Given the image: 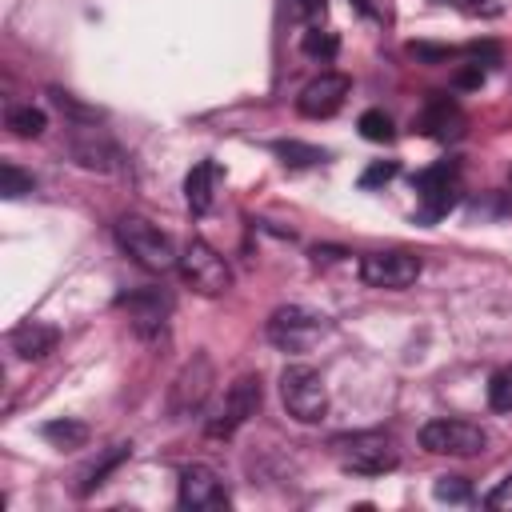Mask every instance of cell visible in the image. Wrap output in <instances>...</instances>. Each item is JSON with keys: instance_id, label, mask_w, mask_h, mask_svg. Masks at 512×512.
Returning a JSON list of instances; mask_svg holds the SVG:
<instances>
[{"instance_id": "6da1fadb", "label": "cell", "mask_w": 512, "mask_h": 512, "mask_svg": "<svg viewBox=\"0 0 512 512\" xmlns=\"http://www.w3.org/2000/svg\"><path fill=\"white\" fill-rule=\"evenodd\" d=\"M332 452L340 460L344 472L352 476H384L400 464L396 440L388 432H352V436H336Z\"/></svg>"}, {"instance_id": "7a4b0ae2", "label": "cell", "mask_w": 512, "mask_h": 512, "mask_svg": "<svg viewBox=\"0 0 512 512\" xmlns=\"http://www.w3.org/2000/svg\"><path fill=\"white\" fill-rule=\"evenodd\" d=\"M116 240H120V248L140 264V268H148V272H168V268H176V248H172V236L168 232H160L152 220H144V216H120L116 220Z\"/></svg>"}, {"instance_id": "3957f363", "label": "cell", "mask_w": 512, "mask_h": 512, "mask_svg": "<svg viewBox=\"0 0 512 512\" xmlns=\"http://www.w3.org/2000/svg\"><path fill=\"white\" fill-rule=\"evenodd\" d=\"M328 332H332V320L316 308H304V304H288V308H276L268 316V340L280 352H308Z\"/></svg>"}, {"instance_id": "277c9868", "label": "cell", "mask_w": 512, "mask_h": 512, "mask_svg": "<svg viewBox=\"0 0 512 512\" xmlns=\"http://www.w3.org/2000/svg\"><path fill=\"white\" fill-rule=\"evenodd\" d=\"M280 400L288 408L292 420L300 424H316L324 420L328 412V388H324V376L308 364H288L280 372Z\"/></svg>"}, {"instance_id": "5b68a950", "label": "cell", "mask_w": 512, "mask_h": 512, "mask_svg": "<svg viewBox=\"0 0 512 512\" xmlns=\"http://www.w3.org/2000/svg\"><path fill=\"white\" fill-rule=\"evenodd\" d=\"M412 184H416V200H420L416 220H424V224L448 216L456 208V200H460V168H456V160H440V164L416 172Z\"/></svg>"}, {"instance_id": "8992f818", "label": "cell", "mask_w": 512, "mask_h": 512, "mask_svg": "<svg viewBox=\"0 0 512 512\" xmlns=\"http://www.w3.org/2000/svg\"><path fill=\"white\" fill-rule=\"evenodd\" d=\"M68 152L88 172H120V144L96 120H68Z\"/></svg>"}, {"instance_id": "52a82bcc", "label": "cell", "mask_w": 512, "mask_h": 512, "mask_svg": "<svg viewBox=\"0 0 512 512\" xmlns=\"http://www.w3.org/2000/svg\"><path fill=\"white\" fill-rule=\"evenodd\" d=\"M176 268H180L184 284H188V288H196L200 296H220V292H228V288H232L228 260H224L212 244H204V240H188V248L180 252Z\"/></svg>"}, {"instance_id": "ba28073f", "label": "cell", "mask_w": 512, "mask_h": 512, "mask_svg": "<svg viewBox=\"0 0 512 512\" xmlns=\"http://www.w3.org/2000/svg\"><path fill=\"white\" fill-rule=\"evenodd\" d=\"M484 444H488V432L468 420H428L420 428V448L436 456H476L484 452Z\"/></svg>"}, {"instance_id": "9c48e42d", "label": "cell", "mask_w": 512, "mask_h": 512, "mask_svg": "<svg viewBox=\"0 0 512 512\" xmlns=\"http://www.w3.org/2000/svg\"><path fill=\"white\" fill-rule=\"evenodd\" d=\"M260 400H264V384H260V376L248 372V376L232 380L228 392H224V400H220V408H216V416L208 420V436H232L248 416H256Z\"/></svg>"}, {"instance_id": "30bf717a", "label": "cell", "mask_w": 512, "mask_h": 512, "mask_svg": "<svg viewBox=\"0 0 512 512\" xmlns=\"http://www.w3.org/2000/svg\"><path fill=\"white\" fill-rule=\"evenodd\" d=\"M208 388H212V360H208L204 352H196V356L176 372V380H172V388H168V412H172V416L196 412V408L204 404Z\"/></svg>"}, {"instance_id": "8fae6325", "label": "cell", "mask_w": 512, "mask_h": 512, "mask_svg": "<svg viewBox=\"0 0 512 512\" xmlns=\"http://www.w3.org/2000/svg\"><path fill=\"white\" fill-rule=\"evenodd\" d=\"M420 276V256L412 252H372L360 260V280L372 288H408Z\"/></svg>"}, {"instance_id": "7c38bea8", "label": "cell", "mask_w": 512, "mask_h": 512, "mask_svg": "<svg viewBox=\"0 0 512 512\" xmlns=\"http://www.w3.org/2000/svg\"><path fill=\"white\" fill-rule=\"evenodd\" d=\"M180 504L192 512H216L228 508V492L208 464H188L180 472Z\"/></svg>"}, {"instance_id": "4fadbf2b", "label": "cell", "mask_w": 512, "mask_h": 512, "mask_svg": "<svg viewBox=\"0 0 512 512\" xmlns=\"http://www.w3.org/2000/svg\"><path fill=\"white\" fill-rule=\"evenodd\" d=\"M344 96H348V76L324 72V76H316L312 84H304V92L296 96V108H300V116L324 120V116H332V112L344 104Z\"/></svg>"}, {"instance_id": "5bb4252c", "label": "cell", "mask_w": 512, "mask_h": 512, "mask_svg": "<svg viewBox=\"0 0 512 512\" xmlns=\"http://www.w3.org/2000/svg\"><path fill=\"white\" fill-rule=\"evenodd\" d=\"M116 304H120V308H128L132 328H136L140 336H156V332L164 328L168 308H172L168 292H160V288H136V292H124Z\"/></svg>"}, {"instance_id": "9a60e30c", "label": "cell", "mask_w": 512, "mask_h": 512, "mask_svg": "<svg viewBox=\"0 0 512 512\" xmlns=\"http://www.w3.org/2000/svg\"><path fill=\"white\" fill-rule=\"evenodd\" d=\"M464 128H468V120H464V112H460V104H456L452 96H440V92H436V96L424 104V112H420V132L432 136V140H440V144L460 140Z\"/></svg>"}, {"instance_id": "2e32d148", "label": "cell", "mask_w": 512, "mask_h": 512, "mask_svg": "<svg viewBox=\"0 0 512 512\" xmlns=\"http://www.w3.org/2000/svg\"><path fill=\"white\" fill-rule=\"evenodd\" d=\"M56 328L52 324H40V320H24L8 332V348L20 356V360H44L52 348H56Z\"/></svg>"}, {"instance_id": "e0dca14e", "label": "cell", "mask_w": 512, "mask_h": 512, "mask_svg": "<svg viewBox=\"0 0 512 512\" xmlns=\"http://www.w3.org/2000/svg\"><path fill=\"white\" fill-rule=\"evenodd\" d=\"M212 184H216V164L200 160V164L188 172V180H184V200H188V208H192L196 216L212 208Z\"/></svg>"}, {"instance_id": "ac0fdd59", "label": "cell", "mask_w": 512, "mask_h": 512, "mask_svg": "<svg viewBox=\"0 0 512 512\" xmlns=\"http://www.w3.org/2000/svg\"><path fill=\"white\" fill-rule=\"evenodd\" d=\"M128 456H132V444H112V448H108V452H104L100 460H92V464L84 468V476H80L76 492H80V496H88L92 488H100V484L108 480V472H112L116 464H124Z\"/></svg>"}, {"instance_id": "d6986e66", "label": "cell", "mask_w": 512, "mask_h": 512, "mask_svg": "<svg viewBox=\"0 0 512 512\" xmlns=\"http://www.w3.org/2000/svg\"><path fill=\"white\" fill-rule=\"evenodd\" d=\"M272 152H276V156H280V164H288V168H312V164H324V160H328V152H324V148L304 144V140H276V144H272Z\"/></svg>"}, {"instance_id": "ffe728a7", "label": "cell", "mask_w": 512, "mask_h": 512, "mask_svg": "<svg viewBox=\"0 0 512 512\" xmlns=\"http://www.w3.org/2000/svg\"><path fill=\"white\" fill-rule=\"evenodd\" d=\"M40 436L48 444H56V448H84L88 444V424H80V420H48L40 428Z\"/></svg>"}, {"instance_id": "44dd1931", "label": "cell", "mask_w": 512, "mask_h": 512, "mask_svg": "<svg viewBox=\"0 0 512 512\" xmlns=\"http://www.w3.org/2000/svg\"><path fill=\"white\" fill-rule=\"evenodd\" d=\"M8 128H12V136H20V140H36V136L48 128V116H44L40 108L24 104V108H12V112H8Z\"/></svg>"}, {"instance_id": "7402d4cb", "label": "cell", "mask_w": 512, "mask_h": 512, "mask_svg": "<svg viewBox=\"0 0 512 512\" xmlns=\"http://www.w3.org/2000/svg\"><path fill=\"white\" fill-rule=\"evenodd\" d=\"M360 136L364 140H372V144H388L392 136H396V128H392V120H388V112H380V108H368L364 116H360Z\"/></svg>"}, {"instance_id": "603a6c76", "label": "cell", "mask_w": 512, "mask_h": 512, "mask_svg": "<svg viewBox=\"0 0 512 512\" xmlns=\"http://www.w3.org/2000/svg\"><path fill=\"white\" fill-rule=\"evenodd\" d=\"M300 48H304V56H312V60H332V56H336V48H340V40H336V32L308 28V32H304V40H300Z\"/></svg>"}, {"instance_id": "cb8c5ba5", "label": "cell", "mask_w": 512, "mask_h": 512, "mask_svg": "<svg viewBox=\"0 0 512 512\" xmlns=\"http://www.w3.org/2000/svg\"><path fill=\"white\" fill-rule=\"evenodd\" d=\"M488 404L496 412H512V364H504L500 372H492V380H488Z\"/></svg>"}, {"instance_id": "d4e9b609", "label": "cell", "mask_w": 512, "mask_h": 512, "mask_svg": "<svg viewBox=\"0 0 512 512\" xmlns=\"http://www.w3.org/2000/svg\"><path fill=\"white\" fill-rule=\"evenodd\" d=\"M28 192H32V176L20 172L16 164H0V196L4 200H20Z\"/></svg>"}, {"instance_id": "484cf974", "label": "cell", "mask_w": 512, "mask_h": 512, "mask_svg": "<svg viewBox=\"0 0 512 512\" xmlns=\"http://www.w3.org/2000/svg\"><path fill=\"white\" fill-rule=\"evenodd\" d=\"M432 496L444 500V504H464V500H472V484L464 476H440L432 484Z\"/></svg>"}, {"instance_id": "4316f807", "label": "cell", "mask_w": 512, "mask_h": 512, "mask_svg": "<svg viewBox=\"0 0 512 512\" xmlns=\"http://www.w3.org/2000/svg\"><path fill=\"white\" fill-rule=\"evenodd\" d=\"M396 172H400L396 160H372V164L364 168V176H360V188H380V184L396 180Z\"/></svg>"}, {"instance_id": "83f0119b", "label": "cell", "mask_w": 512, "mask_h": 512, "mask_svg": "<svg viewBox=\"0 0 512 512\" xmlns=\"http://www.w3.org/2000/svg\"><path fill=\"white\" fill-rule=\"evenodd\" d=\"M324 4H328V0H284V12H288V20L308 24V20H316V16L324 12Z\"/></svg>"}, {"instance_id": "f1b7e54d", "label": "cell", "mask_w": 512, "mask_h": 512, "mask_svg": "<svg viewBox=\"0 0 512 512\" xmlns=\"http://www.w3.org/2000/svg\"><path fill=\"white\" fill-rule=\"evenodd\" d=\"M408 52L424 64H448L456 56V48H444V44H408Z\"/></svg>"}, {"instance_id": "f546056e", "label": "cell", "mask_w": 512, "mask_h": 512, "mask_svg": "<svg viewBox=\"0 0 512 512\" xmlns=\"http://www.w3.org/2000/svg\"><path fill=\"white\" fill-rule=\"evenodd\" d=\"M484 504H488V508H504V512H508V508H512V476H504V480L484 496Z\"/></svg>"}, {"instance_id": "4dcf8cb0", "label": "cell", "mask_w": 512, "mask_h": 512, "mask_svg": "<svg viewBox=\"0 0 512 512\" xmlns=\"http://www.w3.org/2000/svg\"><path fill=\"white\" fill-rule=\"evenodd\" d=\"M440 4H452V8H460V12H468V16H496V4L492 0H440Z\"/></svg>"}, {"instance_id": "1f68e13d", "label": "cell", "mask_w": 512, "mask_h": 512, "mask_svg": "<svg viewBox=\"0 0 512 512\" xmlns=\"http://www.w3.org/2000/svg\"><path fill=\"white\" fill-rule=\"evenodd\" d=\"M480 80H484V68H480V64H472V68H460V72H456V84H460V88H476Z\"/></svg>"}, {"instance_id": "d6a6232c", "label": "cell", "mask_w": 512, "mask_h": 512, "mask_svg": "<svg viewBox=\"0 0 512 512\" xmlns=\"http://www.w3.org/2000/svg\"><path fill=\"white\" fill-rule=\"evenodd\" d=\"M340 256V248H312V260L320 264V260H336Z\"/></svg>"}, {"instance_id": "836d02e7", "label": "cell", "mask_w": 512, "mask_h": 512, "mask_svg": "<svg viewBox=\"0 0 512 512\" xmlns=\"http://www.w3.org/2000/svg\"><path fill=\"white\" fill-rule=\"evenodd\" d=\"M352 4H356V8L364 12V16H376V8H372V0H352Z\"/></svg>"}]
</instances>
